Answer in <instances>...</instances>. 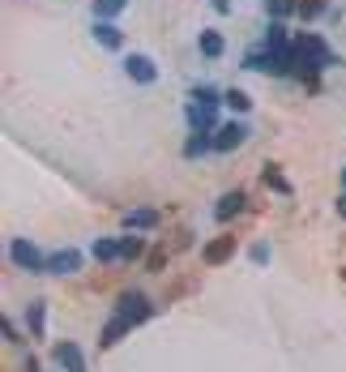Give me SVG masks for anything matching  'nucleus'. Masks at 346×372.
Listing matches in <instances>:
<instances>
[{"mask_svg":"<svg viewBox=\"0 0 346 372\" xmlns=\"http://www.w3.org/2000/svg\"><path fill=\"white\" fill-rule=\"evenodd\" d=\"M222 103H227L231 112H248V107H253V98L244 94V90H227V94H222Z\"/></svg>","mask_w":346,"mask_h":372,"instance_id":"nucleus-19","label":"nucleus"},{"mask_svg":"<svg viewBox=\"0 0 346 372\" xmlns=\"http://www.w3.org/2000/svg\"><path fill=\"white\" fill-rule=\"evenodd\" d=\"M125 69H129V78H133V82H154V78H158L154 60H145V56H129Z\"/></svg>","mask_w":346,"mask_h":372,"instance_id":"nucleus-10","label":"nucleus"},{"mask_svg":"<svg viewBox=\"0 0 346 372\" xmlns=\"http://www.w3.org/2000/svg\"><path fill=\"white\" fill-rule=\"evenodd\" d=\"M192 98H201V103H218V90H210V86H197V90H192Z\"/></svg>","mask_w":346,"mask_h":372,"instance_id":"nucleus-26","label":"nucleus"},{"mask_svg":"<svg viewBox=\"0 0 346 372\" xmlns=\"http://www.w3.org/2000/svg\"><path fill=\"white\" fill-rule=\"evenodd\" d=\"M265 184L274 188V193H291V184H286V180L278 176V167H265Z\"/></svg>","mask_w":346,"mask_h":372,"instance_id":"nucleus-24","label":"nucleus"},{"mask_svg":"<svg viewBox=\"0 0 346 372\" xmlns=\"http://www.w3.org/2000/svg\"><path fill=\"white\" fill-rule=\"evenodd\" d=\"M141 248H145V240L125 236V240H120V257H141Z\"/></svg>","mask_w":346,"mask_h":372,"instance_id":"nucleus-23","label":"nucleus"},{"mask_svg":"<svg viewBox=\"0 0 346 372\" xmlns=\"http://www.w3.org/2000/svg\"><path fill=\"white\" fill-rule=\"evenodd\" d=\"M116 317L125 321V326H141V321H150V300H145L141 291H125L116 300Z\"/></svg>","mask_w":346,"mask_h":372,"instance_id":"nucleus-1","label":"nucleus"},{"mask_svg":"<svg viewBox=\"0 0 346 372\" xmlns=\"http://www.w3.org/2000/svg\"><path fill=\"white\" fill-rule=\"evenodd\" d=\"M342 180H346V171H342Z\"/></svg>","mask_w":346,"mask_h":372,"instance_id":"nucleus-30","label":"nucleus"},{"mask_svg":"<svg viewBox=\"0 0 346 372\" xmlns=\"http://www.w3.org/2000/svg\"><path fill=\"white\" fill-rule=\"evenodd\" d=\"M94 257H98V261H116V257H120V240H98V244H94Z\"/></svg>","mask_w":346,"mask_h":372,"instance_id":"nucleus-20","label":"nucleus"},{"mask_svg":"<svg viewBox=\"0 0 346 372\" xmlns=\"http://www.w3.org/2000/svg\"><path fill=\"white\" fill-rule=\"evenodd\" d=\"M125 222H129V227H154V222H158V210H150V206H145V210H129Z\"/></svg>","mask_w":346,"mask_h":372,"instance_id":"nucleus-18","label":"nucleus"},{"mask_svg":"<svg viewBox=\"0 0 346 372\" xmlns=\"http://www.w3.org/2000/svg\"><path fill=\"white\" fill-rule=\"evenodd\" d=\"M82 269V253L78 248H60V253L47 257V274H78Z\"/></svg>","mask_w":346,"mask_h":372,"instance_id":"nucleus-5","label":"nucleus"},{"mask_svg":"<svg viewBox=\"0 0 346 372\" xmlns=\"http://www.w3.org/2000/svg\"><path fill=\"white\" fill-rule=\"evenodd\" d=\"M222 47H227V43H222V35H214V30L201 35V56H206V60H218V56H222Z\"/></svg>","mask_w":346,"mask_h":372,"instance_id":"nucleus-17","label":"nucleus"},{"mask_svg":"<svg viewBox=\"0 0 346 372\" xmlns=\"http://www.w3.org/2000/svg\"><path fill=\"white\" fill-rule=\"evenodd\" d=\"M56 364H60L64 372H86V355H82L73 342H56Z\"/></svg>","mask_w":346,"mask_h":372,"instance_id":"nucleus-8","label":"nucleus"},{"mask_svg":"<svg viewBox=\"0 0 346 372\" xmlns=\"http://www.w3.org/2000/svg\"><path fill=\"white\" fill-rule=\"evenodd\" d=\"M125 5L129 0H94V13H98V21H111V17L125 13Z\"/></svg>","mask_w":346,"mask_h":372,"instance_id":"nucleus-14","label":"nucleus"},{"mask_svg":"<svg viewBox=\"0 0 346 372\" xmlns=\"http://www.w3.org/2000/svg\"><path fill=\"white\" fill-rule=\"evenodd\" d=\"M26 372H39V364H35V360H30V364H26Z\"/></svg>","mask_w":346,"mask_h":372,"instance_id":"nucleus-29","label":"nucleus"},{"mask_svg":"<svg viewBox=\"0 0 346 372\" xmlns=\"http://www.w3.org/2000/svg\"><path fill=\"white\" fill-rule=\"evenodd\" d=\"M0 330H5V338H9V342H21V338H17V330H13V321H9V317H5V326H0Z\"/></svg>","mask_w":346,"mask_h":372,"instance_id":"nucleus-27","label":"nucleus"},{"mask_svg":"<svg viewBox=\"0 0 346 372\" xmlns=\"http://www.w3.org/2000/svg\"><path fill=\"white\" fill-rule=\"evenodd\" d=\"M244 137H248V129H244V124H222V129L214 133V150H218V154H227V150H235Z\"/></svg>","mask_w":346,"mask_h":372,"instance_id":"nucleus-7","label":"nucleus"},{"mask_svg":"<svg viewBox=\"0 0 346 372\" xmlns=\"http://www.w3.org/2000/svg\"><path fill=\"white\" fill-rule=\"evenodd\" d=\"M210 5H214L218 13H227V9H231V5H227V0H210Z\"/></svg>","mask_w":346,"mask_h":372,"instance_id":"nucleus-28","label":"nucleus"},{"mask_svg":"<svg viewBox=\"0 0 346 372\" xmlns=\"http://www.w3.org/2000/svg\"><path fill=\"white\" fill-rule=\"evenodd\" d=\"M125 330H129L125 321L111 317V321H107V330H103V346H116V338H125Z\"/></svg>","mask_w":346,"mask_h":372,"instance_id":"nucleus-21","label":"nucleus"},{"mask_svg":"<svg viewBox=\"0 0 346 372\" xmlns=\"http://www.w3.org/2000/svg\"><path fill=\"white\" fill-rule=\"evenodd\" d=\"M265 47H269V52H278V56H286V52H291V39H286V26H282V21H274V26H269Z\"/></svg>","mask_w":346,"mask_h":372,"instance_id":"nucleus-11","label":"nucleus"},{"mask_svg":"<svg viewBox=\"0 0 346 372\" xmlns=\"http://www.w3.org/2000/svg\"><path fill=\"white\" fill-rule=\"evenodd\" d=\"M300 52L320 69V64H334V52H329V43L325 39H316V35H300Z\"/></svg>","mask_w":346,"mask_h":372,"instance_id":"nucleus-6","label":"nucleus"},{"mask_svg":"<svg viewBox=\"0 0 346 372\" xmlns=\"http://www.w3.org/2000/svg\"><path fill=\"white\" fill-rule=\"evenodd\" d=\"M206 150H214V133H192V137H188V145H184V154H188V159L206 154Z\"/></svg>","mask_w":346,"mask_h":372,"instance_id":"nucleus-13","label":"nucleus"},{"mask_svg":"<svg viewBox=\"0 0 346 372\" xmlns=\"http://www.w3.org/2000/svg\"><path fill=\"white\" fill-rule=\"evenodd\" d=\"M265 9H269V17H274V21H282L291 13H300V0H265Z\"/></svg>","mask_w":346,"mask_h":372,"instance_id":"nucleus-15","label":"nucleus"},{"mask_svg":"<svg viewBox=\"0 0 346 372\" xmlns=\"http://www.w3.org/2000/svg\"><path fill=\"white\" fill-rule=\"evenodd\" d=\"M26 326H30L35 338H43V304H30L26 308Z\"/></svg>","mask_w":346,"mask_h":372,"instance_id":"nucleus-22","label":"nucleus"},{"mask_svg":"<svg viewBox=\"0 0 346 372\" xmlns=\"http://www.w3.org/2000/svg\"><path fill=\"white\" fill-rule=\"evenodd\" d=\"M244 69H257V73H282V56L278 52H269V47H257V52L244 56Z\"/></svg>","mask_w":346,"mask_h":372,"instance_id":"nucleus-4","label":"nucleus"},{"mask_svg":"<svg viewBox=\"0 0 346 372\" xmlns=\"http://www.w3.org/2000/svg\"><path fill=\"white\" fill-rule=\"evenodd\" d=\"M231 253H235V244H231V240H214V244L206 248V261H210V265H218V261H227Z\"/></svg>","mask_w":346,"mask_h":372,"instance_id":"nucleus-16","label":"nucleus"},{"mask_svg":"<svg viewBox=\"0 0 346 372\" xmlns=\"http://www.w3.org/2000/svg\"><path fill=\"white\" fill-rule=\"evenodd\" d=\"M9 261L21 265V269H30V274H39V269H47V257L39 253V248L30 240H9Z\"/></svg>","mask_w":346,"mask_h":372,"instance_id":"nucleus-2","label":"nucleus"},{"mask_svg":"<svg viewBox=\"0 0 346 372\" xmlns=\"http://www.w3.org/2000/svg\"><path fill=\"white\" fill-rule=\"evenodd\" d=\"M244 202H248V197H244V193H227V197H218V206H214V218H218V222L235 218V214L244 210Z\"/></svg>","mask_w":346,"mask_h":372,"instance_id":"nucleus-9","label":"nucleus"},{"mask_svg":"<svg viewBox=\"0 0 346 372\" xmlns=\"http://www.w3.org/2000/svg\"><path fill=\"white\" fill-rule=\"evenodd\" d=\"M94 39L103 43V47H111V52H116L120 43H125V35H120V26H116V21H98V26H94Z\"/></svg>","mask_w":346,"mask_h":372,"instance_id":"nucleus-12","label":"nucleus"},{"mask_svg":"<svg viewBox=\"0 0 346 372\" xmlns=\"http://www.w3.org/2000/svg\"><path fill=\"white\" fill-rule=\"evenodd\" d=\"M320 9H325V0H300V17H308V21H312Z\"/></svg>","mask_w":346,"mask_h":372,"instance_id":"nucleus-25","label":"nucleus"},{"mask_svg":"<svg viewBox=\"0 0 346 372\" xmlns=\"http://www.w3.org/2000/svg\"><path fill=\"white\" fill-rule=\"evenodd\" d=\"M184 116H188V124H192V133H210V124H214V116H218V103H201V98H192V103L184 107Z\"/></svg>","mask_w":346,"mask_h":372,"instance_id":"nucleus-3","label":"nucleus"}]
</instances>
